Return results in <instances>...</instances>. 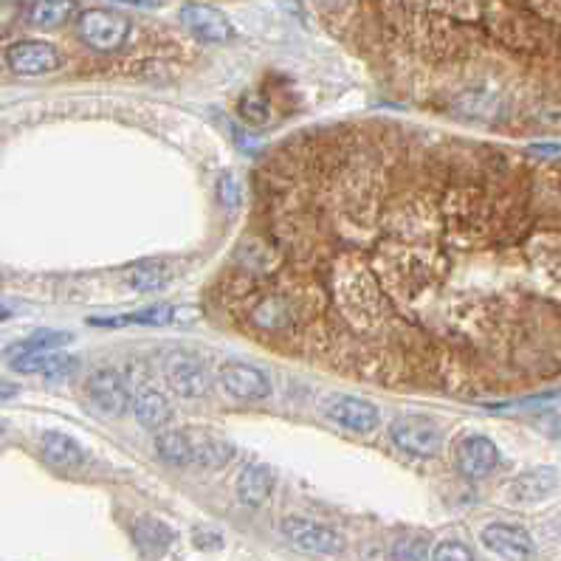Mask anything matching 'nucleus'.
I'll use <instances>...</instances> for the list:
<instances>
[{
	"label": "nucleus",
	"instance_id": "f257e3e1",
	"mask_svg": "<svg viewBox=\"0 0 561 561\" xmlns=\"http://www.w3.org/2000/svg\"><path fill=\"white\" fill-rule=\"evenodd\" d=\"M282 533L291 545L302 553L313 556H339L344 550V536L325 522L305 519V516H288L282 522Z\"/></svg>",
	"mask_w": 561,
	"mask_h": 561
},
{
	"label": "nucleus",
	"instance_id": "f03ea898",
	"mask_svg": "<svg viewBox=\"0 0 561 561\" xmlns=\"http://www.w3.org/2000/svg\"><path fill=\"white\" fill-rule=\"evenodd\" d=\"M392 443L412 457H437L443 449V432L426 415H401L392 421Z\"/></svg>",
	"mask_w": 561,
	"mask_h": 561
},
{
	"label": "nucleus",
	"instance_id": "7ed1b4c3",
	"mask_svg": "<svg viewBox=\"0 0 561 561\" xmlns=\"http://www.w3.org/2000/svg\"><path fill=\"white\" fill-rule=\"evenodd\" d=\"M79 37L96 51H116L130 37V20L108 9H88L79 15Z\"/></svg>",
	"mask_w": 561,
	"mask_h": 561
},
{
	"label": "nucleus",
	"instance_id": "20e7f679",
	"mask_svg": "<svg viewBox=\"0 0 561 561\" xmlns=\"http://www.w3.org/2000/svg\"><path fill=\"white\" fill-rule=\"evenodd\" d=\"M218 378L220 387L229 392L234 401H243V404H257L271 395V378L251 364L229 361L218 370Z\"/></svg>",
	"mask_w": 561,
	"mask_h": 561
},
{
	"label": "nucleus",
	"instance_id": "39448f33",
	"mask_svg": "<svg viewBox=\"0 0 561 561\" xmlns=\"http://www.w3.org/2000/svg\"><path fill=\"white\" fill-rule=\"evenodd\" d=\"M181 26L201 43H232L234 26L229 17L206 3H184L181 6Z\"/></svg>",
	"mask_w": 561,
	"mask_h": 561
},
{
	"label": "nucleus",
	"instance_id": "423d86ee",
	"mask_svg": "<svg viewBox=\"0 0 561 561\" xmlns=\"http://www.w3.org/2000/svg\"><path fill=\"white\" fill-rule=\"evenodd\" d=\"M480 542L488 553H494L502 561H530L536 553V545H533L528 530L519 528V525H508V522L485 525Z\"/></svg>",
	"mask_w": 561,
	"mask_h": 561
},
{
	"label": "nucleus",
	"instance_id": "0eeeda50",
	"mask_svg": "<svg viewBox=\"0 0 561 561\" xmlns=\"http://www.w3.org/2000/svg\"><path fill=\"white\" fill-rule=\"evenodd\" d=\"M6 65L17 77H46L60 68V51L43 40H23L6 51Z\"/></svg>",
	"mask_w": 561,
	"mask_h": 561
},
{
	"label": "nucleus",
	"instance_id": "6e6552de",
	"mask_svg": "<svg viewBox=\"0 0 561 561\" xmlns=\"http://www.w3.org/2000/svg\"><path fill=\"white\" fill-rule=\"evenodd\" d=\"M85 392L91 398V404L105 412V415H122L127 406H130V384L127 378L119 370H96L88 384H85Z\"/></svg>",
	"mask_w": 561,
	"mask_h": 561
},
{
	"label": "nucleus",
	"instance_id": "1a4fd4ad",
	"mask_svg": "<svg viewBox=\"0 0 561 561\" xmlns=\"http://www.w3.org/2000/svg\"><path fill=\"white\" fill-rule=\"evenodd\" d=\"M454 463L463 477H471V480L488 477L499 466L497 443L485 435L460 437V443L454 449Z\"/></svg>",
	"mask_w": 561,
	"mask_h": 561
},
{
	"label": "nucleus",
	"instance_id": "9d476101",
	"mask_svg": "<svg viewBox=\"0 0 561 561\" xmlns=\"http://www.w3.org/2000/svg\"><path fill=\"white\" fill-rule=\"evenodd\" d=\"M328 418L347 432L367 435L378 426V409L359 395H333L328 401Z\"/></svg>",
	"mask_w": 561,
	"mask_h": 561
},
{
	"label": "nucleus",
	"instance_id": "9b49d317",
	"mask_svg": "<svg viewBox=\"0 0 561 561\" xmlns=\"http://www.w3.org/2000/svg\"><path fill=\"white\" fill-rule=\"evenodd\" d=\"M559 483V471L553 466L530 468V471L519 474L516 480L508 483L505 497L511 499V502H516V505H536V502H542V499H547L550 494H556Z\"/></svg>",
	"mask_w": 561,
	"mask_h": 561
},
{
	"label": "nucleus",
	"instance_id": "f8f14e48",
	"mask_svg": "<svg viewBox=\"0 0 561 561\" xmlns=\"http://www.w3.org/2000/svg\"><path fill=\"white\" fill-rule=\"evenodd\" d=\"M130 536H133V545L139 547L144 559H161L175 539L170 525L156 519V516H139L130 528Z\"/></svg>",
	"mask_w": 561,
	"mask_h": 561
},
{
	"label": "nucleus",
	"instance_id": "ddd939ff",
	"mask_svg": "<svg viewBox=\"0 0 561 561\" xmlns=\"http://www.w3.org/2000/svg\"><path fill=\"white\" fill-rule=\"evenodd\" d=\"M12 370L23 375H46V378H65L77 370V359L65 356L60 350L51 353H23L12 359Z\"/></svg>",
	"mask_w": 561,
	"mask_h": 561
},
{
	"label": "nucleus",
	"instance_id": "4468645a",
	"mask_svg": "<svg viewBox=\"0 0 561 561\" xmlns=\"http://www.w3.org/2000/svg\"><path fill=\"white\" fill-rule=\"evenodd\" d=\"M170 384L181 398H203L209 392V373L201 361L175 356L170 361Z\"/></svg>",
	"mask_w": 561,
	"mask_h": 561
},
{
	"label": "nucleus",
	"instance_id": "2eb2a0df",
	"mask_svg": "<svg viewBox=\"0 0 561 561\" xmlns=\"http://www.w3.org/2000/svg\"><path fill=\"white\" fill-rule=\"evenodd\" d=\"M189 452H192V463L206 468H220L232 460L234 446L220 435H209L203 429H187Z\"/></svg>",
	"mask_w": 561,
	"mask_h": 561
},
{
	"label": "nucleus",
	"instance_id": "dca6fc26",
	"mask_svg": "<svg viewBox=\"0 0 561 561\" xmlns=\"http://www.w3.org/2000/svg\"><path fill=\"white\" fill-rule=\"evenodd\" d=\"M175 313H178V308H172V305H150V308L122 313V316L88 319V325H94V328H133V325H141V328H161V325L175 322Z\"/></svg>",
	"mask_w": 561,
	"mask_h": 561
},
{
	"label": "nucleus",
	"instance_id": "f3484780",
	"mask_svg": "<svg viewBox=\"0 0 561 561\" xmlns=\"http://www.w3.org/2000/svg\"><path fill=\"white\" fill-rule=\"evenodd\" d=\"M274 483H277V477L268 466H260V463L246 466L240 471V480H237V497L243 499L249 508H260L271 497Z\"/></svg>",
	"mask_w": 561,
	"mask_h": 561
},
{
	"label": "nucleus",
	"instance_id": "a211bd4d",
	"mask_svg": "<svg viewBox=\"0 0 561 561\" xmlns=\"http://www.w3.org/2000/svg\"><path fill=\"white\" fill-rule=\"evenodd\" d=\"M77 12V0H34L32 6H29V12H26V20H29V26H34V29L51 32V29L65 26Z\"/></svg>",
	"mask_w": 561,
	"mask_h": 561
},
{
	"label": "nucleus",
	"instance_id": "6ab92c4d",
	"mask_svg": "<svg viewBox=\"0 0 561 561\" xmlns=\"http://www.w3.org/2000/svg\"><path fill=\"white\" fill-rule=\"evenodd\" d=\"M172 280V268L167 260H141V263L127 268V282L139 291V294H156L161 288H167Z\"/></svg>",
	"mask_w": 561,
	"mask_h": 561
},
{
	"label": "nucleus",
	"instance_id": "aec40b11",
	"mask_svg": "<svg viewBox=\"0 0 561 561\" xmlns=\"http://www.w3.org/2000/svg\"><path fill=\"white\" fill-rule=\"evenodd\" d=\"M40 446H43V454L48 460L60 468H79L88 460V452L65 432H46L43 440H40Z\"/></svg>",
	"mask_w": 561,
	"mask_h": 561
},
{
	"label": "nucleus",
	"instance_id": "412c9836",
	"mask_svg": "<svg viewBox=\"0 0 561 561\" xmlns=\"http://www.w3.org/2000/svg\"><path fill=\"white\" fill-rule=\"evenodd\" d=\"M133 415H136L139 426L150 429V432H156V429H161V426H167V423H170L172 409L161 392L144 390L139 398L133 401Z\"/></svg>",
	"mask_w": 561,
	"mask_h": 561
},
{
	"label": "nucleus",
	"instance_id": "4be33fe9",
	"mask_svg": "<svg viewBox=\"0 0 561 561\" xmlns=\"http://www.w3.org/2000/svg\"><path fill=\"white\" fill-rule=\"evenodd\" d=\"M71 339H74V336H71L68 330H37L29 339L12 344V347L6 350V356L15 359V356H23V353H51V350L65 347Z\"/></svg>",
	"mask_w": 561,
	"mask_h": 561
},
{
	"label": "nucleus",
	"instance_id": "5701e85b",
	"mask_svg": "<svg viewBox=\"0 0 561 561\" xmlns=\"http://www.w3.org/2000/svg\"><path fill=\"white\" fill-rule=\"evenodd\" d=\"M156 449L167 463H172V466H189V463H192L187 429H167V432H158Z\"/></svg>",
	"mask_w": 561,
	"mask_h": 561
},
{
	"label": "nucleus",
	"instance_id": "b1692460",
	"mask_svg": "<svg viewBox=\"0 0 561 561\" xmlns=\"http://www.w3.org/2000/svg\"><path fill=\"white\" fill-rule=\"evenodd\" d=\"M429 539L423 533H406L392 545V561H429Z\"/></svg>",
	"mask_w": 561,
	"mask_h": 561
},
{
	"label": "nucleus",
	"instance_id": "393cba45",
	"mask_svg": "<svg viewBox=\"0 0 561 561\" xmlns=\"http://www.w3.org/2000/svg\"><path fill=\"white\" fill-rule=\"evenodd\" d=\"M237 113H240V119L251 127L271 125V105H268L260 94L243 96L240 105H237Z\"/></svg>",
	"mask_w": 561,
	"mask_h": 561
},
{
	"label": "nucleus",
	"instance_id": "a878e982",
	"mask_svg": "<svg viewBox=\"0 0 561 561\" xmlns=\"http://www.w3.org/2000/svg\"><path fill=\"white\" fill-rule=\"evenodd\" d=\"M429 561H477L474 559V553H471V547L463 545V542H440V545L432 547V553H429Z\"/></svg>",
	"mask_w": 561,
	"mask_h": 561
},
{
	"label": "nucleus",
	"instance_id": "bb28decb",
	"mask_svg": "<svg viewBox=\"0 0 561 561\" xmlns=\"http://www.w3.org/2000/svg\"><path fill=\"white\" fill-rule=\"evenodd\" d=\"M218 201L226 206V209H234L240 203V184L234 181L232 172H223L218 178Z\"/></svg>",
	"mask_w": 561,
	"mask_h": 561
},
{
	"label": "nucleus",
	"instance_id": "cd10ccee",
	"mask_svg": "<svg viewBox=\"0 0 561 561\" xmlns=\"http://www.w3.org/2000/svg\"><path fill=\"white\" fill-rule=\"evenodd\" d=\"M17 12H20V6H17L15 0H0V34L15 23Z\"/></svg>",
	"mask_w": 561,
	"mask_h": 561
},
{
	"label": "nucleus",
	"instance_id": "c85d7f7f",
	"mask_svg": "<svg viewBox=\"0 0 561 561\" xmlns=\"http://www.w3.org/2000/svg\"><path fill=\"white\" fill-rule=\"evenodd\" d=\"M530 153H533V156H542V158H553L561 153V144H533V147H530Z\"/></svg>",
	"mask_w": 561,
	"mask_h": 561
},
{
	"label": "nucleus",
	"instance_id": "c756f323",
	"mask_svg": "<svg viewBox=\"0 0 561 561\" xmlns=\"http://www.w3.org/2000/svg\"><path fill=\"white\" fill-rule=\"evenodd\" d=\"M110 3H119V6H133V9H158L164 0H110Z\"/></svg>",
	"mask_w": 561,
	"mask_h": 561
},
{
	"label": "nucleus",
	"instance_id": "7c9ffc66",
	"mask_svg": "<svg viewBox=\"0 0 561 561\" xmlns=\"http://www.w3.org/2000/svg\"><path fill=\"white\" fill-rule=\"evenodd\" d=\"M15 395H17V384L6 381V378H0V404H3V401H12Z\"/></svg>",
	"mask_w": 561,
	"mask_h": 561
},
{
	"label": "nucleus",
	"instance_id": "2f4dec72",
	"mask_svg": "<svg viewBox=\"0 0 561 561\" xmlns=\"http://www.w3.org/2000/svg\"><path fill=\"white\" fill-rule=\"evenodd\" d=\"M319 6H325V9H333V6H339L342 0H316Z\"/></svg>",
	"mask_w": 561,
	"mask_h": 561
},
{
	"label": "nucleus",
	"instance_id": "473e14b6",
	"mask_svg": "<svg viewBox=\"0 0 561 561\" xmlns=\"http://www.w3.org/2000/svg\"><path fill=\"white\" fill-rule=\"evenodd\" d=\"M3 319H9V308H6V305H0V322H3Z\"/></svg>",
	"mask_w": 561,
	"mask_h": 561
},
{
	"label": "nucleus",
	"instance_id": "72a5a7b5",
	"mask_svg": "<svg viewBox=\"0 0 561 561\" xmlns=\"http://www.w3.org/2000/svg\"><path fill=\"white\" fill-rule=\"evenodd\" d=\"M6 435V426H3V423H0V437Z\"/></svg>",
	"mask_w": 561,
	"mask_h": 561
}]
</instances>
